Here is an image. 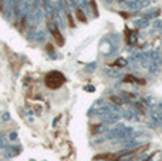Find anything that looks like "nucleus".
Returning a JSON list of instances; mask_svg holds the SVG:
<instances>
[{
    "mask_svg": "<svg viewBox=\"0 0 162 161\" xmlns=\"http://www.w3.org/2000/svg\"><path fill=\"white\" fill-rule=\"evenodd\" d=\"M65 77L60 73V71H50L47 76L44 77V83L49 88H58L64 84Z\"/></svg>",
    "mask_w": 162,
    "mask_h": 161,
    "instance_id": "1",
    "label": "nucleus"
},
{
    "mask_svg": "<svg viewBox=\"0 0 162 161\" xmlns=\"http://www.w3.org/2000/svg\"><path fill=\"white\" fill-rule=\"evenodd\" d=\"M51 33H53V37L56 39L57 44H58V46H63V44H64V39L61 37V33L58 32V29H57L56 26H51Z\"/></svg>",
    "mask_w": 162,
    "mask_h": 161,
    "instance_id": "2",
    "label": "nucleus"
},
{
    "mask_svg": "<svg viewBox=\"0 0 162 161\" xmlns=\"http://www.w3.org/2000/svg\"><path fill=\"white\" fill-rule=\"evenodd\" d=\"M114 155L113 154H100V155H95V160H113Z\"/></svg>",
    "mask_w": 162,
    "mask_h": 161,
    "instance_id": "3",
    "label": "nucleus"
},
{
    "mask_svg": "<svg viewBox=\"0 0 162 161\" xmlns=\"http://www.w3.org/2000/svg\"><path fill=\"white\" fill-rule=\"evenodd\" d=\"M76 15H77V17H78V20H80V21H84V23L87 21V17L82 15V12H81V10H77V13H76Z\"/></svg>",
    "mask_w": 162,
    "mask_h": 161,
    "instance_id": "4",
    "label": "nucleus"
},
{
    "mask_svg": "<svg viewBox=\"0 0 162 161\" xmlns=\"http://www.w3.org/2000/svg\"><path fill=\"white\" fill-rule=\"evenodd\" d=\"M68 21H70V26H71V27H74V21H73V19H71V16H70V15H68Z\"/></svg>",
    "mask_w": 162,
    "mask_h": 161,
    "instance_id": "5",
    "label": "nucleus"
}]
</instances>
